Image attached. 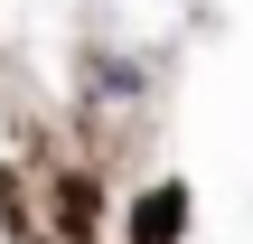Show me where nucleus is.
I'll return each instance as SVG.
<instances>
[{
	"label": "nucleus",
	"mask_w": 253,
	"mask_h": 244,
	"mask_svg": "<svg viewBox=\"0 0 253 244\" xmlns=\"http://www.w3.org/2000/svg\"><path fill=\"white\" fill-rule=\"evenodd\" d=\"M94 226H103V179L47 169V244H94Z\"/></svg>",
	"instance_id": "nucleus-1"
},
{
	"label": "nucleus",
	"mask_w": 253,
	"mask_h": 244,
	"mask_svg": "<svg viewBox=\"0 0 253 244\" xmlns=\"http://www.w3.org/2000/svg\"><path fill=\"white\" fill-rule=\"evenodd\" d=\"M122 244H188V179H150L122 207Z\"/></svg>",
	"instance_id": "nucleus-2"
},
{
	"label": "nucleus",
	"mask_w": 253,
	"mask_h": 244,
	"mask_svg": "<svg viewBox=\"0 0 253 244\" xmlns=\"http://www.w3.org/2000/svg\"><path fill=\"white\" fill-rule=\"evenodd\" d=\"M0 226L19 244H38V226H28V188H19V169H0Z\"/></svg>",
	"instance_id": "nucleus-3"
}]
</instances>
